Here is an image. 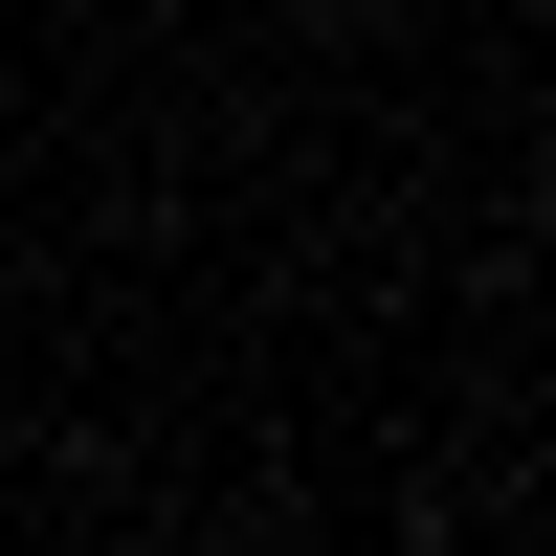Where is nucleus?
Masks as SVG:
<instances>
[]
</instances>
